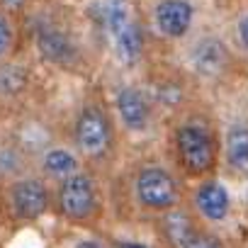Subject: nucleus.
Listing matches in <instances>:
<instances>
[{
  "label": "nucleus",
  "instance_id": "4468645a",
  "mask_svg": "<svg viewBox=\"0 0 248 248\" xmlns=\"http://www.w3.org/2000/svg\"><path fill=\"white\" fill-rule=\"evenodd\" d=\"M158 217H161V221H158L161 238H163L166 246H170V248H183V246L200 231L197 219H195L190 212H185L183 204L175 207V209H170V212H163V214H158Z\"/></svg>",
  "mask_w": 248,
  "mask_h": 248
},
{
  "label": "nucleus",
  "instance_id": "20e7f679",
  "mask_svg": "<svg viewBox=\"0 0 248 248\" xmlns=\"http://www.w3.org/2000/svg\"><path fill=\"white\" fill-rule=\"evenodd\" d=\"M132 197L137 207L151 214H163L183 204V185L170 168L146 163L132 178Z\"/></svg>",
  "mask_w": 248,
  "mask_h": 248
},
{
  "label": "nucleus",
  "instance_id": "f3484780",
  "mask_svg": "<svg viewBox=\"0 0 248 248\" xmlns=\"http://www.w3.org/2000/svg\"><path fill=\"white\" fill-rule=\"evenodd\" d=\"M15 42H17L15 22H13V17H10L5 10H0V61L13 56Z\"/></svg>",
  "mask_w": 248,
  "mask_h": 248
},
{
  "label": "nucleus",
  "instance_id": "6ab92c4d",
  "mask_svg": "<svg viewBox=\"0 0 248 248\" xmlns=\"http://www.w3.org/2000/svg\"><path fill=\"white\" fill-rule=\"evenodd\" d=\"M236 42H238V46L248 54V13H243V15L236 20Z\"/></svg>",
  "mask_w": 248,
  "mask_h": 248
},
{
  "label": "nucleus",
  "instance_id": "aec40b11",
  "mask_svg": "<svg viewBox=\"0 0 248 248\" xmlns=\"http://www.w3.org/2000/svg\"><path fill=\"white\" fill-rule=\"evenodd\" d=\"M112 248H151V246L139 241V238H117L112 243Z\"/></svg>",
  "mask_w": 248,
  "mask_h": 248
},
{
  "label": "nucleus",
  "instance_id": "39448f33",
  "mask_svg": "<svg viewBox=\"0 0 248 248\" xmlns=\"http://www.w3.org/2000/svg\"><path fill=\"white\" fill-rule=\"evenodd\" d=\"M54 204L68 224H90L100 214V190L90 173L78 170L54 187Z\"/></svg>",
  "mask_w": 248,
  "mask_h": 248
},
{
  "label": "nucleus",
  "instance_id": "f8f14e48",
  "mask_svg": "<svg viewBox=\"0 0 248 248\" xmlns=\"http://www.w3.org/2000/svg\"><path fill=\"white\" fill-rule=\"evenodd\" d=\"M83 170V156L76 151V146H61V144H49L39 154V173L46 180H63L73 173Z\"/></svg>",
  "mask_w": 248,
  "mask_h": 248
},
{
  "label": "nucleus",
  "instance_id": "dca6fc26",
  "mask_svg": "<svg viewBox=\"0 0 248 248\" xmlns=\"http://www.w3.org/2000/svg\"><path fill=\"white\" fill-rule=\"evenodd\" d=\"M151 95H154L156 107L166 109V112H178L187 102V88L178 78H161V80H156Z\"/></svg>",
  "mask_w": 248,
  "mask_h": 248
},
{
  "label": "nucleus",
  "instance_id": "9b49d317",
  "mask_svg": "<svg viewBox=\"0 0 248 248\" xmlns=\"http://www.w3.org/2000/svg\"><path fill=\"white\" fill-rule=\"evenodd\" d=\"M233 200L224 180L204 175L192 190V212L204 224H224L231 217Z\"/></svg>",
  "mask_w": 248,
  "mask_h": 248
},
{
  "label": "nucleus",
  "instance_id": "0eeeda50",
  "mask_svg": "<svg viewBox=\"0 0 248 248\" xmlns=\"http://www.w3.org/2000/svg\"><path fill=\"white\" fill-rule=\"evenodd\" d=\"M54 204V192L44 175H17L8 183V207L17 221H37Z\"/></svg>",
  "mask_w": 248,
  "mask_h": 248
},
{
  "label": "nucleus",
  "instance_id": "a211bd4d",
  "mask_svg": "<svg viewBox=\"0 0 248 248\" xmlns=\"http://www.w3.org/2000/svg\"><path fill=\"white\" fill-rule=\"evenodd\" d=\"M183 248H224L221 246V241L214 236V233H209V231H204V229H200Z\"/></svg>",
  "mask_w": 248,
  "mask_h": 248
},
{
  "label": "nucleus",
  "instance_id": "2eb2a0df",
  "mask_svg": "<svg viewBox=\"0 0 248 248\" xmlns=\"http://www.w3.org/2000/svg\"><path fill=\"white\" fill-rule=\"evenodd\" d=\"M32 83L30 68L10 59L0 61V97H20Z\"/></svg>",
  "mask_w": 248,
  "mask_h": 248
},
{
  "label": "nucleus",
  "instance_id": "9d476101",
  "mask_svg": "<svg viewBox=\"0 0 248 248\" xmlns=\"http://www.w3.org/2000/svg\"><path fill=\"white\" fill-rule=\"evenodd\" d=\"M197 8L192 0H156L151 8V27L168 42L185 39L195 27Z\"/></svg>",
  "mask_w": 248,
  "mask_h": 248
},
{
  "label": "nucleus",
  "instance_id": "6e6552de",
  "mask_svg": "<svg viewBox=\"0 0 248 248\" xmlns=\"http://www.w3.org/2000/svg\"><path fill=\"white\" fill-rule=\"evenodd\" d=\"M185 63L195 78H200L204 83H214V80H221L231 71L233 54L221 37L202 34L187 46Z\"/></svg>",
  "mask_w": 248,
  "mask_h": 248
},
{
  "label": "nucleus",
  "instance_id": "423d86ee",
  "mask_svg": "<svg viewBox=\"0 0 248 248\" xmlns=\"http://www.w3.org/2000/svg\"><path fill=\"white\" fill-rule=\"evenodd\" d=\"M114 112L124 132H129L134 137H144L154 129L158 107L154 102L151 90L137 83H124L114 93Z\"/></svg>",
  "mask_w": 248,
  "mask_h": 248
},
{
  "label": "nucleus",
  "instance_id": "1a4fd4ad",
  "mask_svg": "<svg viewBox=\"0 0 248 248\" xmlns=\"http://www.w3.org/2000/svg\"><path fill=\"white\" fill-rule=\"evenodd\" d=\"M34 46L46 63L59 68H73L83 59L76 37L54 20H39L34 25Z\"/></svg>",
  "mask_w": 248,
  "mask_h": 248
},
{
  "label": "nucleus",
  "instance_id": "f03ea898",
  "mask_svg": "<svg viewBox=\"0 0 248 248\" xmlns=\"http://www.w3.org/2000/svg\"><path fill=\"white\" fill-rule=\"evenodd\" d=\"M102 27L112 56L124 68H137L146 54V32L134 17L127 0H107L102 5Z\"/></svg>",
  "mask_w": 248,
  "mask_h": 248
},
{
  "label": "nucleus",
  "instance_id": "ddd939ff",
  "mask_svg": "<svg viewBox=\"0 0 248 248\" xmlns=\"http://www.w3.org/2000/svg\"><path fill=\"white\" fill-rule=\"evenodd\" d=\"M221 156L233 175L248 178V122L236 119L226 127L221 139Z\"/></svg>",
  "mask_w": 248,
  "mask_h": 248
},
{
  "label": "nucleus",
  "instance_id": "7ed1b4c3",
  "mask_svg": "<svg viewBox=\"0 0 248 248\" xmlns=\"http://www.w3.org/2000/svg\"><path fill=\"white\" fill-rule=\"evenodd\" d=\"M71 141L85 161H107L117 144L114 119L100 102H83L71 124Z\"/></svg>",
  "mask_w": 248,
  "mask_h": 248
},
{
  "label": "nucleus",
  "instance_id": "f257e3e1",
  "mask_svg": "<svg viewBox=\"0 0 248 248\" xmlns=\"http://www.w3.org/2000/svg\"><path fill=\"white\" fill-rule=\"evenodd\" d=\"M173 151H175L178 166L187 175L204 178L217 168L221 146H219V139L212 129V124L200 114H190L175 124Z\"/></svg>",
  "mask_w": 248,
  "mask_h": 248
}]
</instances>
